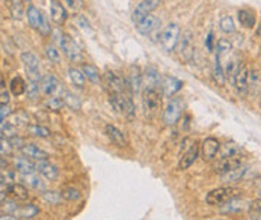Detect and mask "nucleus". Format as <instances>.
Masks as SVG:
<instances>
[{
	"instance_id": "obj_52",
	"label": "nucleus",
	"mask_w": 261,
	"mask_h": 220,
	"mask_svg": "<svg viewBox=\"0 0 261 220\" xmlns=\"http://www.w3.org/2000/svg\"><path fill=\"white\" fill-rule=\"evenodd\" d=\"M17 210H18V205H17L14 201H8V202H5V205H3L5 214H14V216H15Z\"/></svg>"
},
{
	"instance_id": "obj_30",
	"label": "nucleus",
	"mask_w": 261,
	"mask_h": 220,
	"mask_svg": "<svg viewBox=\"0 0 261 220\" xmlns=\"http://www.w3.org/2000/svg\"><path fill=\"white\" fill-rule=\"evenodd\" d=\"M26 130H27V134L32 136V137L47 139V137L52 136V131L47 127H43V125H38V124H29L26 127Z\"/></svg>"
},
{
	"instance_id": "obj_46",
	"label": "nucleus",
	"mask_w": 261,
	"mask_h": 220,
	"mask_svg": "<svg viewBox=\"0 0 261 220\" xmlns=\"http://www.w3.org/2000/svg\"><path fill=\"white\" fill-rule=\"evenodd\" d=\"M61 196L65 201H77L80 198V192L77 189H74V187H66V189H64Z\"/></svg>"
},
{
	"instance_id": "obj_34",
	"label": "nucleus",
	"mask_w": 261,
	"mask_h": 220,
	"mask_svg": "<svg viewBox=\"0 0 261 220\" xmlns=\"http://www.w3.org/2000/svg\"><path fill=\"white\" fill-rule=\"evenodd\" d=\"M213 77L217 85L223 86L225 85V74H223V66L220 63V56L216 55L214 57V65H213Z\"/></svg>"
},
{
	"instance_id": "obj_9",
	"label": "nucleus",
	"mask_w": 261,
	"mask_h": 220,
	"mask_svg": "<svg viewBox=\"0 0 261 220\" xmlns=\"http://www.w3.org/2000/svg\"><path fill=\"white\" fill-rule=\"evenodd\" d=\"M243 165V159L240 156H233V157H223L214 165V172L219 175H225Z\"/></svg>"
},
{
	"instance_id": "obj_27",
	"label": "nucleus",
	"mask_w": 261,
	"mask_h": 220,
	"mask_svg": "<svg viewBox=\"0 0 261 220\" xmlns=\"http://www.w3.org/2000/svg\"><path fill=\"white\" fill-rule=\"evenodd\" d=\"M21 179H23V186H27L33 190H44V182L38 175H36V172L21 175Z\"/></svg>"
},
{
	"instance_id": "obj_54",
	"label": "nucleus",
	"mask_w": 261,
	"mask_h": 220,
	"mask_svg": "<svg viewBox=\"0 0 261 220\" xmlns=\"http://www.w3.org/2000/svg\"><path fill=\"white\" fill-rule=\"evenodd\" d=\"M41 35H44V36H47V35H50L52 33V29H50V24H49V21H47V18L43 21V26L40 27V30H38Z\"/></svg>"
},
{
	"instance_id": "obj_42",
	"label": "nucleus",
	"mask_w": 261,
	"mask_h": 220,
	"mask_svg": "<svg viewBox=\"0 0 261 220\" xmlns=\"http://www.w3.org/2000/svg\"><path fill=\"white\" fill-rule=\"evenodd\" d=\"M40 85L38 82H32L29 80V83H26V95L29 100H36L40 97Z\"/></svg>"
},
{
	"instance_id": "obj_39",
	"label": "nucleus",
	"mask_w": 261,
	"mask_h": 220,
	"mask_svg": "<svg viewBox=\"0 0 261 220\" xmlns=\"http://www.w3.org/2000/svg\"><path fill=\"white\" fill-rule=\"evenodd\" d=\"M64 101L61 97H49L44 100V107L47 110H52V112H59V110L64 107Z\"/></svg>"
},
{
	"instance_id": "obj_28",
	"label": "nucleus",
	"mask_w": 261,
	"mask_h": 220,
	"mask_svg": "<svg viewBox=\"0 0 261 220\" xmlns=\"http://www.w3.org/2000/svg\"><path fill=\"white\" fill-rule=\"evenodd\" d=\"M62 101H64V104H65L68 109L74 110V112H77V110L82 109V100H80L76 94H72L71 91H66V89H65V92L62 94Z\"/></svg>"
},
{
	"instance_id": "obj_14",
	"label": "nucleus",
	"mask_w": 261,
	"mask_h": 220,
	"mask_svg": "<svg viewBox=\"0 0 261 220\" xmlns=\"http://www.w3.org/2000/svg\"><path fill=\"white\" fill-rule=\"evenodd\" d=\"M198 154H199V146H198L196 142H192L191 146L188 148V151H186V153L181 156V159H180V162H178V169H180V170L189 169V167L195 163V160L198 159Z\"/></svg>"
},
{
	"instance_id": "obj_5",
	"label": "nucleus",
	"mask_w": 261,
	"mask_h": 220,
	"mask_svg": "<svg viewBox=\"0 0 261 220\" xmlns=\"http://www.w3.org/2000/svg\"><path fill=\"white\" fill-rule=\"evenodd\" d=\"M21 62H23V66H24L26 72H27V79L32 80V82H40V79H41L40 59L30 52H23L21 53Z\"/></svg>"
},
{
	"instance_id": "obj_55",
	"label": "nucleus",
	"mask_w": 261,
	"mask_h": 220,
	"mask_svg": "<svg viewBox=\"0 0 261 220\" xmlns=\"http://www.w3.org/2000/svg\"><path fill=\"white\" fill-rule=\"evenodd\" d=\"M213 32H208L207 38H205V46H207V50L208 52H213Z\"/></svg>"
},
{
	"instance_id": "obj_58",
	"label": "nucleus",
	"mask_w": 261,
	"mask_h": 220,
	"mask_svg": "<svg viewBox=\"0 0 261 220\" xmlns=\"http://www.w3.org/2000/svg\"><path fill=\"white\" fill-rule=\"evenodd\" d=\"M0 220H20V219L14 214H2L0 216Z\"/></svg>"
},
{
	"instance_id": "obj_44",
	"label": "nucleus",
	"mask_w": 261,
	"mask_h": 220,
	"mask_svg": "<svg viewBox=\"0 0 261 220\" xmlns=\"http://www.w3.org/2000/svg\"><path fill=\"white\" fill-rule=\"evenodd\" d=\"M231 49H233L231 43H230L228 40H225V38H222V40H219V41L216 43V55H217V56L227 55L228 52H231Z\"/></svg>"
},
{
	"instance_id": "obj_36",
	"label": "nucleus",
	"mask_w": 261,
	"mask_h": 220,
	"mask_svg": "<svg viewBox=\"0 0 261 220\" xmlns=\"http://www.w3.org/2000/svg\"><path fill=\"white\" fill-rule=\"evenodd\" d=\"M9 91H11V94H14V97L23 95L26 92V82L23 80V77L15 76L9 83Z\"/></svg>"
},
{
	"instance_id": "obj_23",
	"label": "nucleus",
	"mask_w": 261,
	"mask_h": 220,
	"mask_svg": "<svg viewBox=\"0 0 261 220\" xmlns=\"http://www.w3.org/2000/svg\"><path fill=\"white\" fill-rule=\"evenodd\" d=\"M5 192H6V196L9 195L15 201H26L27 196H29L26 186L20 184V182H12V184H9L8 187H5Z\"/></svg>"
},
{
	"instance_id": "obj_7",
	"label": "nucleus",
	"mask_w": 261,
	"mask_h": 220,
	"mask_svg": "<svg viewBox=\"0 0 261 220\" xmlns=\"http://www.w3.org/2000/svg\"><path fill=\"white\" fill-rule=\"evenodd\" d=\"M142 97H143L142 101H143L145 113L150 115V116L157 113L162 107V97H160L159 91L157 89H143Z\"/></svg>"
},
{
	"instance_id": "obj_13",
	"label": "nucleus",
	"mask_w": 261,
	"mask_h": 220,
	"mask_svg": "<svg viewBox=\"0 0 261 220\" xmlns=\"http://www.w3.org/2000/svg\"><path fill=\"white\" fill-rule=\"evenodd\" d=\"M142 85L143 89H157V86L160 85V72L157 71L156 66L153 65L146 66L142 74Z\"/></svg>"
},
{
	"instance_id": "obj_40",
	"label": "nucleus",
	"mask_w": 261,
	"mask_h": 220,
	"mask_svg": "<svg viewBox=\"0 0 261 220\" xmlns=\"http://www.w3.org/2000/svg\"><path fill=\"white\" fill-rule=\"evenodd\" d=\"M219 26H220V30H222L223 33H234V32H236L234 20H233L230 15L222 17L220 21H219Z\"/></svg>"
},
{
	"instance_id": "obj_60",
	"label": "nucleus",
	"mask_w": 261,
	"mask_h": 220,
	"mask_svg": "<svg viewBox=\"0 0 261 220\" xmlns=\"http://www.w3.org/2000/svg\"><path fill=\"white\" fill-rule=\"evenodd\" d=\"M3 167H6V163L2 157H0V169H3Z\"/></svg>"
},
{
	"instance_id": "obj_63",
	"label": "nucleus",
	"mask_w": 261,
	"mask_h": 220,
	"mask_svg": "<svg viewBox=\"0 0 261 220\" xmlns=\"http://www.w3.org/2000/svg\"><path fill=\"white\" fill-rule=\"evenodd\" d=\"M0 137H3V136H2V133H0Z\"/></svg>"
},
{
	"instance_id": "obj_50",
	"label": "nucleus",
	"mask_w": 261,
	"mask_h": 220,
	"mask_svg": "<svg viewBox=\"0 0 261 220\" xmlns=\"http://www.w3.org/2000/svg\"><path fill=\"white\" fill-rule=\"evenodd\" d=\"M62 2L72 11H79L83 8V0H62Z\"/></svg>"
},
{
	"instance_id": "obj_29",
	"label": "nucleus",
	"mask_w": 261,
	"mask_h": 220,
	"mask_svg": "<svg viewBox=\"0 0 261 220\" xmlns=\"http://www.w3.org/2000/svg\"><path fill=\"white\" fill-rule=\"evenodd\" d=\"M80 71L83 72V76L85 79H88L89 82H92L94 85L100 83L101 82V76H100V72H98V68L94 66V65H89V63H83Z\"/></svg>"
},
{
	"instance_id": "obj_2",
	"label": "nucleus",
	"mask_w": 261,
	"mask_h": 220,
	"mask_svg": "<svg viewBox=\"0 0 261 220\" xmlns=\"http://www.w3.org/2000/svg\"><path fill=\"white\" fill-rule=\"evenodd\" d=\"M180 35H181V29L177 23H169L163 29V32L160 33V44L165 52L171 53L175 50L178 40H180Z\"/></svg>"
},
{
	"instance_id": "obj_22",
	"label": "nucleus",
	"mask_w": 261,
	"mask_h": 220,
	"mask_svg": "<svg viewBox=\"0 0 261 220\" xmlns=\"http://www.w3.org/2000/svg\"><path fill=\"white\" fill-rule=\"evenodd\" d=\"M162 88H163V94H165V97H172V95H175L178 91H181V88H183V82L178 80V79H175V77L166 76V77H163Z\"/></svg>"
},
{
	"instance_id": "obj_18",
	"label": "nucleus",
	"mask_w": 261,
	"mask_h": 220,
	"mask_svg": "<svg viewBox=\"0 0 261 220\" xmlns=\"http://www.w3.org/2000/svg\"><path fill=\"white\" fill-rule=\"evenodd\" d=\"M35 169H36V172H38L43 178H46L49 181H55L59 176V169L55 165H52L50 162H47V160L38 162V163L35 165Z\"/></svg>"
},
{
	"instance_id": "obj_45",
	"label": "nucleus",
	"mask_w": 261,
	"mask_h": 220,
	"mask_svg": "<svg viewBox=\"0 0 261 220\" xmlns=\"http://www.w3.org/2000/svg\"><path fill=\"white\" fill-rule=\"evenodd\" d=\"M46 56L52 60V62H55V63H59L61 62V53H59V50L53 46V44H49V46H46Z\"/></svg>"
},
{
	"instance_id": "obj_3",
	"label": "nucleus",
	"mask_w": 261,
	"mask_h": 220,
	"mask_svg": "<svg viewBox=\"0 0 261 220\" xmlns=\"http://www.w3.org/2000/svg\"><path fill=\"white\" fill-rule=\"evenodd\" d=\"M175 49L178 50V55L184 62H192L194 55H195L194 33L191 30L183 32V35H180V40H178V44Z\"/></svg>"
},
{
	"instance_id": "obj_56",
	"label": "nucleus",
	"mask_w": 261,
	"mask_h": 220,
	"mask_svg": "<svg viewBox=\"0 0 261 220\" xmlns=\"http://www.w3.org/2000/svg\"><path fill=\"white\" fill-rule=\"evenodd\" d=\"M77 23H79V26H80L82 29H85V30H89V21L86 20V17L80 15V17L77 18Z\"/></svg>"
},
{
	"instance_id": "obj_31",
	"label": "nucleus",
	"mask_w": 261,
	"mask_h": 220,
	"mask_svg": "<svg viewBox=\"0 0 261 220\" xmlns=\"http://www.w3.org/2000/svg\"><path fill=\"white\" fill-rule=\"evenodd\" d=\"M68 77H69L71 83L76 88L82 89L85 86V76L79 68H74V66L68 68Z\"/></svg>"
},
{
	"instance_id": "obj_38",
	"label": "nucleus",
	"mask_w": 261,
	"mask_h": 220,
	"mask_svg": "<svg viewBox=\"0 0 261 220\" xmlns=\"http://www.w3.org/2000/svg\"><path fill=\"white\" fill-rule=\"evenodd\" d=\"M237 17H239L240 24L245 26V27H254L255 23H257V17L251 11H248V9H240L239 14H237Z\"/></svg>"
},
{
	"instance_id": "obj_41",
	"label": "nucleus",
	"mask_w": 261,
	"mask_h": 220,
	"mask_svg": "<svg viewBox=\"0 0 261 220\" xmlns=\"http://www.w3.org/2000/svg\"><path fill=\"white\" fill-rule=\"evenodd\" d=\"M219 150H222V153H220V159H223V157H233V156H237L239 154V151H240V148L236 145V143H227V145H220V148Z\"/></svg>"
},
{
	"instance_id": "obj_62",
	"label": "nucleus",
	"mask_w": 261,
	"mask_h": 220,
	"mask_svg": "<svg viewBox=\"0 0 261 220\" xmlns=\"http://www.w3.org/2000/svg\"><path fill=\"white\" fill-rule=\"evenodd\" d=\"M211 220H220V219H211Z\"/></svg>"
},
{
	"instance_id": "obj_59",
	"label": "nucleus",
	"mask_w": 261,
	"mask_h": 220,
	"mask_svg": "<svg viewBox=\"0 0 261 220\" xmlns=\"http://www.w3.org/2000/svg\"><path fill=\"white\" fill-rule=\"evenodd\" d=\"M5 199H6V192L3 189H0V204H2Z\"/></svg>"
},
{
	"instance_id": "obj_17",
	"label": "nucleus",
	"mask_w": 261,
	"mask_h": 220,
	"mask_svg": "<svg viewBox=\"0 0 261 220\" xmlns=\"http://www.w3.org/2000/svg\"><path fill=\"white\" fill-rule=\"evenodd\" d=\"M104 130H106V134H107V137L110 139V142L114 143V145H117L118 148H126V146H129V142H127V139H126V134H124L120 128H117L115 125L107 124V125L104 127Z\"/></svg>"
},
{
	"instance_id": "obj_26",
	"label": "nucleus",
	"mask_w": 261,
	"mask_h": 220,
	"mask_svg": "<svg viewBox=\"0 0 261 220\" xmlns=\"http://www.w3.org/2000/svg\"><path fill=\"white\" fill-rule=\"evenodd\" d=\"M129 83V88L131 91V94H137L140 91V86H142V74H140V69L139 66H131L130 69V80L127 82Z\"/></svg>"
},
{
	"instance_id": "obj_21",
	"label": "nucleus",
	"mask_w": 261,
	"mask_h": 220,
	"mask_svg": "<svg viewBox=\"0 0 261 220\" xmlns=\"http://www.w3.org/2000/svg\"><path fill=\"white\" fill-rule=\"evenodd\" d=\"M50 17L59 26H62L66 21L68 14H66L65 8L58 2V0H50Z\"/></svg>"
},
{
	"instance_id": "obj_19",
	"label": "nucleus",
	"mask_w": 261,
	"mask_h": 220,
	"mask_svg": "<svg viewBox=\"0 0 261 220\" xmlns=\"http://www.w3.org/2000/svg\"><path fill=\"white\" fill-rule=\"evenodd\" d=\"M248 76H249V69L246 68V65L240 63L237 68L236 76L233 79V83L240 94H245L248 91Z\"/></svg>"
},
{
	"instance_id": "obj_15",
	"label": "nucleus",
	"mask_w": 261,
	"mask_h": 220,
	"mask_svg": "<svg viewBox=\"0 0 261 220\" xmlns=\"http://www.w3.org/2000/svg\"><path fill=\"white\" fill-rule=\"evenodd\" d=\"M220 143L216 137H207L201 143V156L204 160H211L217 156Z\"/></svg>"
},
{
	"instance_id": "obj_20",
	"label": "nucleus",
	"mask_w": 261,
	"mask_h": 220,
	"mask_svg": "<svg viewBox=\"0 0 261 220\" xmlns=\"http://www.w3.org/2000/svg\"><path fill=\"white\" fill-rule=\"evenodd\" d=\"M26 17H27V21H29V26L35 30H40V27L43 26V21L46 20V17L43 15V12L33 6V5H29L27 9H26Z\"/></svg>"
},
{
	"instance_id": "obj_35",
	"label": "nucleus",
	"mask_w": 261,
	"mask_h": 220,
	"mask_svg": "<svg viewBox=\"0 0 261 220\" xmlns=\"http://www.w3.org/2000/svg\"><path fill=\"white\" fill-rule=\"evenodd\" d=\"M12 182H15V172L6 167L0 169V189L5 190V187H8Z\"/></svg>"
},
{
	"instance_id": "obj_51",
	"label": "nucleus",
	"mask_w": 261,
	"mask_h": 220,
	"mask_svg": "<svg viewBox=\"0 0 261 220\" xmlns=\"http://www.w3.org/2000/svg\"><path fill=\"white\" fill-rule=\"evenodd\" d=\"M249 220H260V199H257V201L252 204Z\"/></svg>"
},
{
	"instance_id": "obj_37",
	"label": "nucleus",
	"mask_w": 261,
	"mask_h": 220,
	"mask_svg": "<svg viewBox=\"0 0 261 220\" xmlns=\"http://www.w3.org/2000/svg\"><path fill=\"white\" fill-rule=\"evenodd\" d=\"M246 172H248V166L242 165L240 167H237V169H234V170L223 175V181H225V182H237L246 175Z\"/></svg>"
},
{
	"instance_id": "obj_61",
	"label": "nucleus",
	"mask_w": 261,
	"mask_h": 220,
	"mask_svg": "<svg viewBox=\"0 0 261 220\" xmlns=\"http://www.w3.org/2000/svg\"><path fill=\"white\" fill-rule=\"evenodd\" d=\"M23 2H26V3H30V2H32V0H23Z\"/></svg>"
},
{
	"instance_id": "obj_53",
	"label": "nucleus",
	"mask_w": 261,
	"mask_h": 220,
	"mask_svg": "<svg viewBox=\"0 0 261 220\" xmlns=\"http://www.w3.org/2000/svg\"><path fill=\"white\" fill-rule=\"evenodd\" d=\"M11 113H12V109L8 104H0V119L6 121V118L11 116Z\"/></svg>"
},
{
	"instance_id": "obj_43",
	"label": "nucleus",
	"mask_w": 261,
	"mask_h": 220,
	"mask_svg": "<svg viewBox=\"0 0 261 220\" xmlns=\"http://www.w3.org/2000/svg\"><path fill=\"white\" fill-rule=\"evenodd\" d=\"M12 151H14V148H12V145H11V142H9V139H6V137H0V157H8V156H11L12 154Z\"/></svg>"
},
{
	"instance_id": "obj_12",
	"label": "nucleus",
	"mask_w": 261,
	"mask_h": 220,
	"mask_svg": "<svg viewBox=\"0 0 261 220\" xmlns=\"http://www.w3.org/2000/svg\"><path fill=\"white\" fill-rule=\"evenodd\" d=\"M159 3H160V0H143V2H140L134 8V11L131 14V20L134 23H139L142 18H145L146 15H150L151 11H154L159 6Z\"/></svg>"
},
{
	"instance_id": "obj_25",
	"label": "nucleus",
	"mask_w": 261,
	"mask_h": 220,
	"mask_svg": "<svg viewBox=\"0 0 261 220\" xmlns=\"http://www.w3.org/2000/svg\"><path fill=\"white\" fill-rule=\"evenodd\" d=\"M14 167H15V170H17L18 173H21V175H27V173L36 172L35 163L30 162V160L26 159V157H17V159L14 160Z\"/></svg>"
},
{
	"instance_id": "obj_16",
	"label": "nucleus",
	"mask_w": 261,
	"mask_h": 220,
	"mask_svg": "<svg viewBox=\"0 0 261 220\" xmlns=\"http://www.w3.org/2000/svg\"><path fill=\"white\" fill-rule=\"evenodd\" d=\"M137 26H136V29H137V32L140 33V35H151L154 30H157L159 29V26H160V20L157 18V17H154V15H146L145 18H142L139 23H136Z\"/></svg>"
},
{
	"instance_id": "obj_49",
	"label": "nucleus",
	"mask_w": 261,
	"mask_h": 220,
	"mask_svg": "<svg viewBox=\"0 0 261 220\" xmlns=\"http://www.w3.org/2000/svg\"><path fill=\"white\" fill-rule=\"evenodd\" d=\"M11 2V11H12V17L14 18H21L23 14V6L20 0H9Z\"/></svg>"
},
{
	"instance_id": "obj_33",
	"label": "nucleus",
	"mask_w": 261,
	"mask_h": 220,
	"mask_svg": "<svg viewBox=\"0 0 261 220\" xmlns=\"http://www.w3.org/2000/svg\"><path fill=\"white\" fill-rule=\"evenodd\" d=\"M38 211H40L38 207H35L33 204H26L23 207H18L15 216L18 219H33L36 214H38Z\"/></svg>"
},
{
	"instance_id": "obj_57",
	"label": "nucleus",
	"mask_w": 261,
	"mask_h": 220,
	"mask_svg": "<svg viewBox=\"0 0 261 220\" xmlns=\"http://www.w3.org/2000/svg\"><path fill=\"white\" fill-rule=\"evenodd\" d=\"M9 103V94L6 91L0 92V104H8Z\"/></svg>"
},
{
	"instance_id": "obj_4",
	"label": "nucleus",
	"mask_w": 261,
	"mask_h": 220,
	"mask_svg": "<svg viewBox=\"0 0 261 220\" xmlns=\"http://www.w3.org/2000/svg\"><path fill=\"white\" fill-rule=\"evenodd\" d=\"M239 190L234 189V187H219V189H214L211 192L207 193L205 196V202L208 205H222V204H225L227 201L239 196Z\"/></svg>"
},
{
	"instance_id": "obj_47",
	"label": "nucleus",
	"mask_w": 261,
	"mask_h": 220,
	"mask_svg": "<svg viewBox=\"0 0 261 220\" xmlns=\"http://www.w3.org/2000/svg\"><path fill=\"white\" fill-rule=\"evenodd\" d=\"M239 62H228V65H227V68L223 69V74H225V79H228L230 82H233V79H234V76H236V72H237V68H239Z\"/></svg>"
},
{
	"instance_id": "obj_1",
	"label": "nucleus",
	"mask_w": 261,
	"mask_h": 220,
	"mask_svg": "<svg viewBox=\"0 0 261 220\" xmlns=\"http://www.w3.org/2000/svg\"><path fill=\"white\" fill-rule=\"evenodd\" d=\"M53 40L64 50V53L66 55V57L69 60H72V62H80L82 60V52H80L79 46L74 43V40H71L69 36L61 33V30H55L53 32Z\"/></svg>"
},
{
	"instance_id": "obj_32",
	"label": "nucleus",
	"mask_w": 261,
	"mask_h": 220,
	"mask_svg": "<svg viewBox=\"0 0 261 220\" xmlns=\"http://www.w3.org/2000/svg\"><path fill=\"white\" fill-rule=\"evenodd\" d=\"M27 122H29L27 113L24 112V110H17V112L11 113L9 122H8V124L17 128V127H21V125H27Z\"/></svg>"
},
{
	"instance_id": "obj_11",
	"label": "nucleus",
	"mask_w": 261,
	"mask_h": 220,
	"mask_svg": "<svg viewBox=\"0 0 261 220\" xmlns=\"http://www.w3.org/2000/svg\"><path fill=\"white\" fill-rule=\"evenodd\" d=\"M20 151H21L23 157L29 159L30 162H36V163H38V162H44V160L49 159V153L44 151V150H41L40 146H36L33 143H24L21 148H20Z\"/></svg>"
},
{
	"instance_id": "obj_6",
	"label": "nucleus",
	"mask_w": 261,
	"mask_h": 220,
	"mask_svg": "<svg viewBox=\"0 0 261 220\" xmlns=\"http://www.w3.org/2000/svg\"><path fill=\"white\" fill-rule=\"evenodd\" d=\"M40 91L43 94H46L47 97H61L62 98V94L65 92V88L64 85L59 82V79H56L53 74H46V76H41L40 82Z\"/></svg>"
},
{
	"instance_id": "obj_48",
	"label": "nucleus",
	"mask_w": 261,
	"mask_h": 220,
	"mask_svg": "<svg viewBox=\"0 0 261 220\" xmlns=\"http://www.w3.org/2000/svg\"><path fill=\"white\" fill-rule=\"evenodd\" d=\"M43 199H44L46 202H49V204L58 205V204L61 202L62 196H61L58 192H53V190H50V192H44V193H43Z\"/></svg>"
},
{
	"instance_id": "obj_10",
	"label": "nucleus",
	"mask_w": 261,
	"mask_h": 220,
	"mask_svg": "<svg viewBox=\"0 0 261 220\" xmlns=\"http://www.w3.org/2000/svg\"><path fill=\"white\" fill-rule=\"evenodd\" d=\"M104 86L109 91V94H123L126 88V80L118 77L114 71H106L103 77Z\"/></svg>"
},
{
	"instance_id": "obj_8",
	"label": "nucleus",
	"mask_w": 261,
	"mask_h": 220,
	"mask_svg": "<svg viewBox=\"0 0 261 220\" xmlns=\"http://www.w3.org/2000/svg\"><path fill=\"white\" fill-rule=\"evenodd\" d=\"M181 101L178 98H174L168 103L165 112H163V122L166 125H175L181 116Z\"/></svg>"
},
{
	"instance_id": "obj_24",
	"label": "nucleus",
	"mask_w": 261,
	"mask_h": 220,
	"mask_svg": "<svg viewBox=\"0 0 261 220\" xmlns=\"http://www.w3.org/2000/svg\"><path fill=\"white\" fill-rule=\"evenodd\" d=\"M245 205H246V202H245L243 199H240L239 196H236V198L227 201L225 204H222L220 211H222V213H227V214H236V213L243 211Z\"/></svg>"
}]
</instances>
